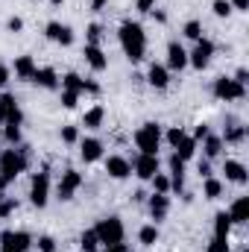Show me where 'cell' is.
I'll return each instance as SVG.
<instances>
[{
	"instance_id": "17",
	"label": "cell",
	"mask_w": 249,
	"mask_h": 252,
	"mask_svg": "<svg viewBox=\"0 0 249 252\" xmlns=\"http://www.w3.org/2000/svg\"><path fill=\"white\" fill-rule=\"evenodd\" d=\"M223 173H226V179L235 182V185H247L249 182V170L241 161H235V158H226V161H223Z\"/></svg>"
},
{
	"instance_id": "44",
	"label": "cell",
	"mask_w": 249,
	"mask_h": 252,
	"mask_svg": "<svg viewBox=\"0 0 249 252\" xmlns=\"http://www.w3.org/2000/svg\"><path fill=\"white\" fill-rule=\"evenodd\" d=\"M9 79H12V67H6V64L0 62V88H6Z\"/></svg>"
},
{
	"instance_id": "35",
	"label": "cell",
	"mask_w": 249,
	"mask_h": 252,
	"mask_svg": "<svg viewBox=\"0 0 249 252\" xmlns=\"http://www.w3.org/2000/svg\"><path fill=\"white\" fill-rule=\"evenodd\" d=\"M59 135H62L64 144H76V141H79V126H62Z\"/></svg>"
},
{
	"instance_id": "9",
	"label": "cell",
	"mask_w": 249,
	"mask_h": 252,
	"mask_svg": "<svg viewBox=\"0 0 249 252\" xmlns=\"http://www.w3.org/2000/svg\"><path fill=\"white\" fill-rule=\"evenodd\" d=\"M82 173L79 170H64L62 179H59V185H56V196L62 199V202H67V199H73V193L82 188Z\"/></svg>"
},
{
	"instance_id": "5",
	"label": "cell",
	"mask_w": 249,
	"mask_h": 252,
	"mask_svg": "<svg viewBox=\"0 0 249 252\" xmlns=\"http://www.w3.org/2000/svg\"><path fill=\"white\" fill-rule=\"evenodd\" d=\"M211 91H214L217 100H226V103H229V100H244V97H247V85L235 82L232 76H217Z\"/></svg>"
},
{
	"instance_id": "7",
	"label": "cell",
	"mask_w": 249,
	"mask_h": 252,
	"mask_svg": "<svg viewBox=\"0 0 249 252\" xmlns=\"http://www.w3.org/2000/svg\"><path fill=\"white\" fill-rule=\"evenodd\" d=\"M47 199H50V173L41 170V173L32 176V185H30V202H32L35 208H44Z\"/></svg>"
},
{
	"instance_id": "43",
	"label": "cell",
	"mask_w": 249,
	"mask_h": 252,
	"mask_svg": "<svg viewBox=\"0 0 249 252\" xmlns=\"http://www.w3.org/2000/svg\"><path fill=\"white\" fill-rule=\"evenodd\" d=\"M135 9H138L141 15H150V12L156 9V0H135Z\"/></svg>"
},
{
	"instance_id": "18",
	"label": "cell",
	"mask_w": 249,
	"mask_h": 252,
	"mask_svg": "<svg viewBox=\"0 0 249 252\" xmlns=\"http://www.w3.org/2000/svg\"><path fill=\"white\" fill-rule=\"evenodd\" d=\"M147 205H150V217H153L156 223H161V220L167 217V211H170V196H167V193H153Z\"/></svg>"
},
{
	"instance_id": "20",
	"label": "cell",
	"mask_w": 249,
	"mask_h": 252,
	"mask_svg": "<svg viewBox=\"0 0 249 252\" xmlns=\"http://www.w3.org/2000/svg\"><path fill=\"white\" fill-rule=\"evenodd\" d=\"M35 67H38V64H35V59H32V56H18L12 70H15V76H18V79L30 82V79H32V73H35Z\"/></svg>"
},
{
	"instance_id": "51",
	"label": "cell",
	"mask_w": 249,
	"mask_h": 252,
	"mask_svg": "<svg viewBox=\"0 0 249 252\" xmlns=\"http://www.w3.org/2000/svg\"><path fill=\"white\" fill-rule=\"evenodd\" d=\"M9 188V179H6V176H3V173H0V193H3V190Z\"/></svg>"
},
{
	"instance_id": "42",
	"label": "cell",
	"mask_w": 249,
	"mask_h": 252,
	"mask_svg": "<svg viewBox=\"0 0 249 252\" xmlns=\"http://www.w3.org/2000/svg\"><path fill=\"white\" fill-rule=\"evenodd\" d=\"M6 30H9V32H21V30H24V18H18V15H12V18L6 21Z\"/></svg>"
},
{
	"instance_id": "36",
	"label": "cell",
	"mask_w": 249,
	"mask_h": 252,
	"mask_svg": "<svg viewBox=\"0 0 249 252\" xmlns=\"http://www.w3.org/2000/svg\"><path fill=\"white\" fill-rule=\"evenodd\" d=\"M85 35H88V44H100V38H103V27H100V24H88Z\"/></svg>"
},
{
	"instance_id": "2",
	"label": "cell",
	"mask_w": 249,
	"mask_h": 252,
	"mask_svg": "<svg viewBox=\"0 0 249 252\" xmlns=\"http://www.w3.org/2000/svg\"><path fill=\"white\" fill-rule=\"evenodd\" d=\"M27 167H30V147H27V144H18V147L0 153V173H3L9 182L18 179Z\"/></svg>"
},
{
	"instance_id": "1",
	"label": "cell",
	"mask_w": 249,
	"mask_h": 252,
	"mask_svg": "<svg viewBox=\"0 0 249 252\" xmlns=\"http://www.w3.org/2000/svg\"><path fill=\"white\" fill-rule=\"evenodd\" d=\"M118 38H121V47H124L126 59L129 62H141L144 53H147V32L138 21H124L121 30H118Z\"/></svg>"
},
{
	"instance_id": "25",
	"label": "cell",
	"mask_w": 249,
	"mask_h": 252,
	"mask_svg": "<svg viewBox=\"0 0 249 252\" xmlns=\"http://www.w3.org/2000/svg\"><path fill=\"white\" fill-rule=\"evenodd\" d=\"M173 153H176L182 161H190V158H193V153H196V141H193L190 135H185V138H182V141L173 147Z\"/></svg>"
},
{
	"instance_id": "48",
	"label": "cell",
	"mask_w": 249,
	"mask_h": 252,
	"mask_svg": "<svg viewBox=\"0 0 249 252\" xmlns=\"http://www.w3.org/2000/svg\"><path fill=\"white\" fill-rule=\"evenodd\" d=\"M150 15H153V18H156L158 24H167V12H161V9H153Z\"/></svg>"
},
{
	"instance_id": "41",
	"label": "cell",
	"mask_w": 249,
	"mask_h": 252,
	"mask_svg": "<svg viewBox=\"0 0 249 252\" xmlns=\"http://www.w3.org/2000/svg\"><path fill=\"white\" fill-rule=\"evenodd\" d=\"M76 103H79V94H73V91H62V106L64 109H76Z\"/></svg>"
},
{
	"instance_id": "32",
	"label": "cell",
	"mask_w": 249,
	"mask_h": 252,
	"mask_svg": "<svg viewBox=\"0 0 249 252\" xmlns=\"http://www.w3.org/2000/svg\"><path fill=\"white\" fill-rule=\"evenodd\" d=\"M150 182H153V193H170V176H167V173L158 170Z\"/></svg>"
},
{
	"instance_id": "16",
	"label": "cell",
	"mask_w": 249,
	"mask_h": 252,
	"mask_svg": "<svg viewBox=\"0 0 249 252\" xmlns=\"http://www.w3.org/2000/svg\"><path fill=\"white\" fill-rule=\"evenodd\" d=\"M82 56H85V62L91 64V70H97V73L109 67V56L103 53V47H100V44H85Z\"/></svg>"
},
{
	"instance_id": "3",
	"label": "cell",
	"mask_w": 249,
	"mask_h": 252,
	"mask_svg": "<svg viewBox=\"0 0 249 252\" xmlns=\"http://www.w3.org/2000/svg\"><path fill=\"white\" fill-rule=\"evenodd\" d=\"M94 232H97V238H100V244L103 247H115V244H124V220L121 217H103L97 226H94Z\"/></svg>"
},
{
	"instance_id": "46",
	"label": "cell",
	"mask_w": 249,
	"mask_h": 252,
	"mask_svg": "<svg viewBox=\"0 0 249 252\" xmlns=\"http://www.w3.org/2000/svg\"><path fill=\"white\" fill-rule=\"evenodd\" d=\"M232 79H235V82H241V85H247V82H249V70H247V67H238V73H235Z\"/></svg>"
},
{
	"instance_id": "53",
	"label": "cell",
	"mask_w": 249,
	"mask_h": 252,
	"mask_svg": "<svg viewBox=\"0 0 249 252\" xmlns=\"http://www.w3.org/2000/svg\"><path fill=\"white\" fill-rule=\"evenodd\" d=\"M50 3H53V6H62L64 0H50Z\"/></svg>"
},
{
	"instance_id": "24",
	"label": "cell",
	"mask_w": 249,
	"mask_h": 252,
	"mask_svg": "<svg viewBox=\"0 0 249 252\" xmlns=\"http://www.w3.org/2000/svg\"><path fill=\"white\" fill-rule=\"evenodd\" d=\"M103 118H106V109H103V106H91V109L82 115V126H85V129H100V126H103Z\"/></svg>"
},
{
	"instance_id": "14",
	"label": "cell",
	"mask_w": 249,
	"mask_h": 252,
	"mask_svg": "<svg viewBox=\"0 0 249 252\" xmlns=\"http://www.w3.org/2000/svg\"><path fill=\"white\" fill-rule=\"evenodd\" d=\"M106 173L112 179H126V176H132V161L124 158V156H109L106 158Z\"/></svg>"
},
{
	"instance_id": "26",
	"label": "cell",
	"mask_w": 249,
	"mask_h": 252,
	"mask_svg": "<svg viewBox=\"0 0 249 252\" xmlns=\"http://www.w3.org/2000/svg\"><path fill=\"white\" fill-rule=\"evenodd\" d=\"M202 153H205V158L211 161V158H217L220 153H223V141H220V135H208L205 141H202Z\"/></svg>"
},
{
	"instance_id": "45",
	"label": "cell",
	"mask_w": 249,
	"mask_h": 252,
	"mask_svg": "<svg viewBox=\"0 0 249 252\" xmlns=\"http://www.w3.org/2000/svg\"><path fill=\"white\" fill-rule=\"evenodd\" d=\"M196 170H199V176H202V179H208V176H211V161H208V158H202Z\"/></svg>"
},
{
	"instance_id": "8",
	"label": "cell",
	"mask_w": 249,
	"mask_h": 252,
	"mask_svg": "<svg viewBox=\"0 0 249 252\" xmlns=\"http://www.w3.org/2000/svg\"><path fill=\"white\" fill-rule=\"evenodd\" d=\"M211 56H214V41L211 38H199L193 44V50L187 53V64H193L196 70H205L208 62H211Z\"/></svg>"
},
{
	"instance_id": "54",
	"label": "cell",
	"mask_w": 249,
	"mask_h": 252,
	"mask_svg": "<svg viewBox=\"0 0 249 252\" xmlns=\"http://www.w3.org/2000/svg\"><path fill=\"white\" fill-rule=\"evenodd\" d=\"M0 141H3V126H0Z\"/></svg>"
},
{
	"instance_id": "23",
	"label": "cell",
	"mask_w": 249,
	"mask_h": 252,
	"mask_svg": "<svg viewBox=\"0 0 249 252\" xmlns=\"http://www.w3.org/2000/svg\"><path fill=\"white\" fill-rule=\"evenodd\" d=\"M232 217H229V211H217L214 214V238H229V232H232Z\"/></svg>"
},
{
	"instance_id": "22",
	"label": "cell",
	"mask_w": 249,
	"mask_h": 252,
	"mask_svg": "<svg viewBox=\"0 0 249 252\" xmlns=\"http://www.w3.org/2000/svg\"><path fill=\"white\" fill-rule=\"evenodd\" d=\"M59 85H62V91H73V94L85 91V79L79 73H73V70H67L64 76H59Z\"/></svg>"
},
{
	"instance_id": "30",
	"label": "cell",
	"mask_w": 249,
	"mask_h": 252,
	"mask_svg": "<svg viewBox=\"0 0 249 252\" xmlns=\"http://www.w3.org/2000/svg\"><path fill=\"white\" fill-rule=\"evenodd\" d=\"M220 193H223V182L214 179V176H208L205 179V188H202V196L205 199H220Z\"/></svg>"
},
{
	"instance_id": "38",
	"label": "cell",
	"mask_w": 249,
	"mask_h": 252,
	"mask_svg": "<svg viewBox=\"0 0 249 252\" xmlns=\"http://www.w3.org/2000/svg\"><path fill=\"white\" fill-rule=\"evenodd\" d=\"M35 247H38V252H56V241H53L50 235H41V238L35 241Z\"/></svg>"
},
{
	"instance_id": "52",
	"label": "cell",
	"mask_w": 249,
	"mask_h": 252,
	"mask_svg": "<svg viewBox=\"0 0 249 252\" xmlns=\"http://www.w3.org/2000/svg\"><path fill=\"white\" fill-rule=\"evenodd\" d=\"M0 124H6V106H3V100H0Z\"/></svg>"
},
{
	"instance_id": "21",
	"label": "cell",
	"mask_w": 249,
	"mask_h": 252,
	"mask_svg": "<svg viewBox=\"0 0 249 252\" xmlns=\"http://www.w3.org/2000/svg\"><path fill=\"white\" fill-rule=\"evenodd\" d=\"M229 217H232V223H247L249 220V196H238V199L232 202Z\"/></svg>"
},
{
	"instance_id": "49",
	"label": "cell",
	"mask_w": 249,
	"mask_h": 252,
	"mask_svg": "<svg viewBox=\"0 0 249 252\" xmlns=\"http://www.w3.org/2000/svg\"><path fill=\"white\" fill-rule=\"evenodd\" d=\"M103 252H129V250H126V244H115V247H106Z\"/></svg>"
},
{
	"instance_id": "19",
	"label": "cell",
	"mask_w": 249,
	"mask_h": 252,
	"mask_svg": "<svg viewBox=\"0 0 249 252\" xmlns=\"http://www.w3.org/2000/svg\"><path fill=\"white\" fill-rule=\"evenodd\" d=\"M147 82L153 85V88H158V91H164L167 85H170V70L164 67V64H150V70H147Z\"/></svg>"
},
{
	"instance_id": "13",
	"label": "cell",
	"mask_w": 249,
	"mask_h": 252,
	"mask_svg": "<svg viewBox=\"0 0 249 252\" xmlns=\"http://www.w3.org/2000/svg\"><path fill=\"white\" fill-rule=\"evenodd\" d=\"M167 70H185L187 67V50L179 44V41H170L167 44Z\"/></svg>"
},
{
	"instance_id": "15",
	"label": "cell",
	"mask_w": 249,
	"mask_h": 252,
	"mask_svg": "<svg viewBox=\"0 0 249 252\" xmlns=\"http://www.w3.org/2000/svg\"><path fill=\"white\" fill-rule=\"evenodd\" d=\"M30 82H35V85L44 88V91H56V88H59V73H56L53 67H35V73H32Z\"/></svg>"
},
{
	"instance_id": "6",
	"label": "cell",
	"mask_w": 249,
	"mask_h": 252,
	"mask_svg": "<svg viewBox=\"0 0 249 252\" xmlns=\"http://www.w3.org/2000/svg\"><path fill=\"white\" fill-rule=\"evenodd\" d=\"M35 247L30 232H3L0 235V252H30Z\"/></svg>"
},
{
	"instance_id": "28",
	"label": "cell",
	"mask_w": 249,
	"mask_h": 252,
	"mask_svg": "<svg viewBox=\"0 0 249 252\" xmlns=\"http://www.w3.org/2000/svg\"><path fill=\"white\" fill-rule=\"evenodd\" d=\"M138 241H141L144 247H156V241H158V226H156V223H150V226H141V232H138Z\"/></svg>"
},
{
	"instance_id": "33",
	"label": "cell",
	"mask_w": 249,
	"mask_h": 252,
	"mask_svg": "<svg viewBox=\"0 0 249 252\" xmlns=\"http://www.w3.org/2000/svg\"><path fill=\"white\" fill-rule=\"evenodd\" d=\"M3 141H9L12 147H18V144H21V126L6 124V126H3Z\"/></svg>"
},
{
	"instance_id": "47",
	"label": "cell",
	"mask_w": 249,
	"mask_h": 252,
	"mask_svg": "<svg viewBox=\"0 0 249 252\" xmlns=\"http://www.w3.org/2000/svg\"><path fill=\"white\" fill-rule=\"evenodd\" d=\"M229 6H232V12L238 9V12H249V0H229Z\"/></svg>"
},
{
	"instance_id": "11",
	"label": "cell",
	"mask_w": 249,
	"mask_h": 252,
	"mask_svg": "<svg viewBox=\"0 0 249 252\" xmlns=\"http://www.w3.org/2000/svg\"><path fill=\"white\" fill-rule=\"evenodd\" d=\"M44 35L50 38V41H56V44H62V47H70L73 44V30L67 27V24H59V21H50L47 27H44Z\"/></svg>"
},
{
	"instance_id": "50",
	"label": "cell",
	"mask_w": 249,
	"mask_h": 252,
	"mask_svg": "<svg viewBox=\"0 0 249 252\" xmlns=\"http://www.w3.org/2000/svg\"><path fill=\"white\" fill-rule=\"evenodd\" d=\"M88 3H91V9H94V12H100V9H103L109 0H88Z\"/></svg>"
},
{
	"instance_id": "34",
	"label": "cell",
	"mask_w": 249,
	"mask_h": 252,
	"mask_svg": "<svg viewBox=\"0 0 249 252\" xmlns=\"http://www.w3.org/2000/svg\"><path fill=\"white\" fill-rule=\"evenodd\" d=\"M211 12H214L217 18H229V15H232V6H229V0H214V3H211Z\"/></svg>"
},
{
	"instance_id": "37",
	"label": "cell",
	"mask_w": 249,
	"mask_h": 252,
	"mask_svg": "<svg viewBox=\"0 0 249 252\" xmlns=\"http://www.w3.org/2000/svg\"><path fill=\"white\" fill-rule=\"evenodd\" d=\"M185 135H187V132L182 129V126H170V129H167V144H170V147H176Z\"/></svg>"
},
{
	"instance_id": "29",
	"label": "cell",
	"mask_w": 249,
	"mask_h": 252,
	"mask_svg": "<svg viewBox=\"0 0 249 252\" xmlns=\"http://www.w3.org/2000/svg\"><path fill=\"white\" fill-rule=\"evenodd\" d=\"M79 247H82V252H97V247H100L97 232H94V229H85L82 238H79Z\"/></svg>"
},
{
	"instance_id": "10",
	"label": "cell",
	"mask_w": 249,
	"mask_h": 252,
	"mask_svg": "<svg viewBox=\"0 0 249 252\" xmlns=\"http://www.w3.org/2000/svg\"><path fill=\"white\" fill-rule=\"evenodd\" d=\"M132 170H135V176H138V179L150 182V179L158 173V156H147V153H141V156L132 161Z\"/></svg>"
},
{
	"instance_id": "12",
	"label": "cell",
	"mask_w": 249,
	"mask_h": 252,
	"mask_svg": "<svg viewBox=\"0 0 249 252\" xmlns=\"http://www.w3.org/2000/svg\"><path fill=\"white\" fill-rule=\"evenodd\" d=\"M79 158H82L85 164L100 161V158H103V141H100V138H82V141H79Z\"/></svg>"
},
{
	"instance_id": "27",
	"label": "cell",
	"mask_w": 249,
	"mask_h": 252,
	"mask_svg": "<svg viewBox=\"0 0 249 252\" xmlns=\"http://www.w3.org/2000/svg\"><path fill=\"white\" fill-rule=\"evenodd\" d=\"M247 138V126H226V132H223V144H241Z\"/></svg>"
},
{
	"instance_id": "31",
	"label": "cell",
	"mask_w": 249,
	"mask_h": 252,
	"mask_svg": "<svg viewBox=\"0 0 249 252\" xmlns=\"http://www.w3.org/2000/svg\"><path fill=\"white\" fill-rule=\"evenodd\" d=\"M182 35H185V38H190V41H199V38H202V21L190 18L185 27H182Z\"/></svg>"
},
{
	"instance_id": "40",
	"label": "cell",
	"mask_w": 249,
	"mask_h": 252,
	"mask_svg": "<svg viewBox=\"0 0 249 252\" xmlns=\"http://www.w3.org/2000/svg\"><path fill=\"white\" fill-rule=\"evenodd\" d=\"M208 135H211V129H208V124H196V129H193V135H190V138H193V141L199 144V141H205Z\"/></svg>"
},
{
	"instance_id": "39",
	"label": "cell",
	"mask_w": 249,
	"mask_h": 252,
	"mask_svg": "<svg viewBox=\"0 0 249 252\" xmlns=\"http://www.w3.org/2000/svg\"><path fill=\"white\" fill-rule=\"evenodd\" d=\"M208 252H229V238H211Z\"/></svg>"
},
{
	"instance_id": "4",
	"label": "cell",
	"mask_w": 249,
	"mask_h": 252,
	"mask_svg": "<svg viewBox=\"0 0 249 252\" xmlns=\"http://www.w3.org/2000/svg\"><path fill=\"white\" fill-rule=\"evenodd\" d=\"M135 147L147 156H158V147H161V126L158 124H144L135 132Z\"/></svg>"
},
{
	"instance_id": "55",
	"label": "cell",
	"mask_w": 249,
	"mask_h": 252,
	"mask_svg": "<svg viewBox=\"0 0 249 252\" xmlns=\"http://www.w3.org/2000/svg\"><path fill=\"white\" fill-rule=\"evenodd\" d=\"M244 252H249V250H244Z\"/></svg>"
}]
</instances>
